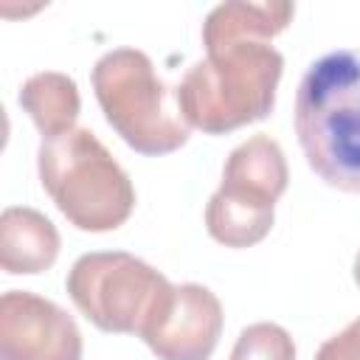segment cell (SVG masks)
<instances>
[{
  "mask_svg": "<svg viewBox=\"0 0 360 360\" xmlns=\"http://www.w3.org/2000/svg\"><path fill=\"white\" fill-rule=\"evenodd\" d=\"M352 276H354V284L360 287V253L354 256V270H352Z\"/></svg>",
  "mask_w": 360,
  "mask_h": 360,
  "instance_id": "obj_15",
  "label": "cell"
},
{
  "mask_svg": "<svg viewBox=\"0 0 360 360\" xmlns=\"http://www.w3.org/2000/svg\"><path fill=\"white\" fill-rule=\"evenodd\" d=\"M231 360H295V343L284 326L259 321L239 332Z\"/></svg>",
  "mask_w": 360,
  "mask_h": 360,
  "instance_id": "obj_13",
  "label": "cell"
},
{
  "mask_svg": "<svg viewBox=\"0 0 360 360\" xmlns=\"http://www.w3.org/2000/svg\"><path fill=\"white\" fill-rule=\"evenodd\" d=\"M0 360H82V332L59 304L8 290L0 298Z\"/></svg>",
  "mask_w": 360,
  "mask_h": 360,
  "instance_id": "obj_6",
  "label": "cell"
},
{
  "mask_svg": "<svg viewBox=\"0 0 360 360\" xmlns=\"http://www.w3.org/2000/svg\"><path fill=\"white\" fill-rule=\"evenodd\" d=\"M222 335L219 298L194 281L172 284L169 298L141 332L158 360H208Z\"/></svg>",
  "mask_w": 360,
  "mask_h": 360,
  "instance_id": "obj_7",
  "label": "cell"
},
{
  "mask_svg": "<svg viewBox=\"0 0 360 360\" xmlns=\"http://www.w3.org/2000/svg\"><path fill=\"white\" fill-rule=\"evenodd\" d=\"M315 360H360V318H354L346 329L323 340L315 352Z\"/></svg>",
  "mask_w": 360,
  "mask_h": 360,
  "instance_id": "obj_14",
  "label": "cell"
},
{
  "mask_svg": "<svg viewBox=\"0 0 360 360\" xmlns=\"http://www.w3.org/2000/svg\"><path fill=\"white\" fill-rule=\"evenodd\" d=\"M202 45L205 59L194 62L177 84V101L188 127L205 135H225L267 118L284 70V56L270 39L211 37Z\"/></svg>",
  "mask_w": 360,
  "mask_h": 360,
  "instance_id": "obj_1",
  "label": "cell"
},
{
  "mask_svg": "<svg viewBox=\"0 0 360 360\" xmlns=\"http://www.w3.org/2000/svg\"><path fill=\"white\" fill-rule=\"evenodd\" d=\"M292 124L309 169L332 188L360 194V48L332 51L307 68Z\"/></svg>",
  "mask_w": 360,
  "mask_h": 360,
  "instance_id": "obj_2",
  "label": "cell"
},
{
  "mask_svg": "<svg viewBox=\"0 0 360 360\" xmlns=\"http://www.w3.org/2000/svg\"><path fill=\"white\" fill-rule=\"evenodd\" d=\"M93 90L107 124L141 155H169L191 135L177 87L172 90L138 48L107 51L93 68Z\"/></svg>",
  "mask_w": 360,
  "mask_h": 360,
  "instance_id": "obj_4",
  "label": "cell"
},
{
  "mask_svg": "<svg viewBox=\"0 0 360 360\" xmlns=\"http://www.w3.org/2000/svg\"><path fill=\"white\" fill-rule=\"evenodd\" d=\"M276 205L217 188L205 205V228L225 248H250L273 228Z\"/></svg>",
  "mask_w": 360,
  "mask_h": 360,
  "instance_id": "obj_11",
  "label": "cell"
},
{
  "mask_svg": "<svg viewBox=\"0 0 360 360\" xmlns=\"http://www.w3.org/2000/svg\"><path fill=\"white\" fill-rule=\"evenodd\" d=\"M20 107L31 115L42 141H48V138H56V135L76 129L82 98H79L76 82L68 73L39 70L22 82Z\"/></svg>",
  "mask_w": 360,
  "mask_h": 360,
  "instance_id": "obj_10",
  "label": "cell"
},
{
  "mask_svg": "<svg viewBox=\"0 0 360 360\" xmlns=\"http://www.w3.org/2000/svg\"><path fill=\"white\" fill-rule=\"evenodd\" d=\"M68 295L101 332L138 335L158 315L172 281L127 250L84 253L68 273Z\"/></svg>",
  "mask_w": 360,
  "mask_h": 360,
  "instance_id": "obj_5",
  "label": "cell"
},
{
  "mask_svg": "<svg viewBox=\"0 0 360 360\" xmlns=\"http://www.w3.org/2000/svg\"><path fill=\"white\" fill-rule=\"evenodd\" d=\"M287 177L290 172L281 146L270 135H253L228 155L219 188L276 205L287 188Z\"/></svg>",
  "mask_w": 360,
  "mask_h": 360,
  "instance_id": "obj_9",
  "label": "cell"
},
{
  "mask_svg": "<svg viewBox=\"0 0 360 360\" xmlns=\"http://www.w3.org/2000/svg\"><path fill=\"white\" fill-rule=\"evenodd\" d=\"M59 256V231L37 208L8 205L0 214V267L8 276H34Z\"/></svg>",
  "mask_w": 360,
  "mask_h": 360,
  "instance_id": "obj_8",
  "label": "cell"
},
{
  "mask_svg": "<svg viewBox=\"0 0 360 360\" xmlns=\"http://www.w3.org/2000/svg\"><path fill=\"white\" fill-rule=\"evenodd\" d=\"M37 172L53 205L79 231H115L135 208L129 174L87 127L42 141Z\"/></svg>",
  "mask_w": 360,
  "mask_h": 360,
  "instance_id": "obj_3",
  "label": "cell"
},
{
  "mask_svg": "<svg viewBox=\"0 0 360 360\" xmlns=\"http://www.w3.org/2000/svg\"><path fill=\"white\" fill-rule=\"evenodd\" d=\"M295 6L292 3H248V0H231L219 3L208 11L202 22V39L211 37H259L273 39L292 22Z\"/></svg>",
  "mask_w": 360,
  "mask_h": 360,
  "instance_id": "obj_12",
  "label": "cell"
}]
</instances>
